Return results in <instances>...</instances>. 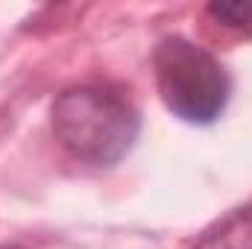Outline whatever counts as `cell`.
Listing matches in <instances>:
<instances>
[{"instance_id": "obj_5", "label": "cell", "mask_w": 252, "mask_h": 249, "mask_svg": "<svg viewBox=\"0 0 252 249\" xmlns=\"http://www.w3.org/2000/svg\"><path fill=\"white\" fill-rule=\"evenodd\" d=\"M6 249H21V247H6Z\"/></svg>"}, {"instance_id": "obj_1", "label": "cell", "mask_w": 252, "mask_h": 249, "mask_svg": "<svg viewBox=\"0 0 252 249\" xmlns=\"http://www.w3.org/2000/svg\"><path fill=\"white\" fill-rule=\"evenodd\" d=\"M53 135L76 161L112 167L135 147L141 118L124 88L85 82L62 91L50 109Z\"/></svg>"}, {"instance_id": "obj_4", "label": "cell", "mask_w": 252, "mask_h": 249, "mask_svg": "<svg viewBox=\"0 0 252 249\" xmlns=\"http://www.w3.org/2000/svg\"><path fill=\"white\" fill-rule=\"evenodd\" d=\"M205 12L226 30H235L241 35H252V3L250 0H214L205 6Z\"/></svg>"}, {"instance_id": "obj_3", "label": "cell", "mask_w": 252, "mask_h": 249, "mask_svg": "<svg viewBox=\"0 0 252 249\" xmlns=\"http://www.w3.org/2000/svg\"><path fill=\"white\" fill-rule=\"evenodd\" d=\"M193 249H252V202L217 220Z\"/></svg>"}, {"instance_id": "obj_2", "label": "cell", "mask_w": 252, "mask_h": 249, "mask_svg": "<svg viewBox=\"0 0 252 249\" xmlns=\"http://www.w3.org/2000/svg\"><path fill=\"white\" fill-rule=\"evenodd\" d=\"M156 88L167 112L185 124L211 126L229 106L232 76L223 62L182 35H167L153 50Z\"/></svg>"}]
</instances>
